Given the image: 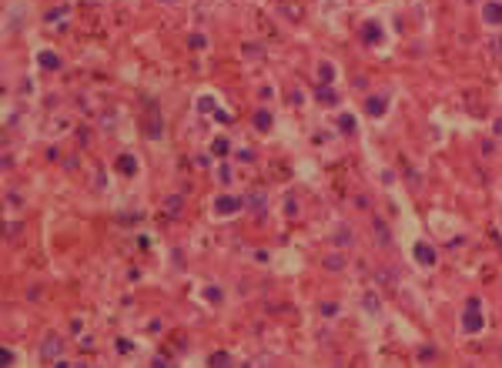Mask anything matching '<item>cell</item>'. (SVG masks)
<instances>
[{"mask_svg": "<svg viewBox=\"0 0 502 368\" xmlns=\"http://www.w3.org/2000/svg\"><path fill=\"white\" fill-rule=\"evenodd\" d=\"M57 351H60V342H57V338H47L44 348H40V355H44V358H54Z\"/></svg>", "mask_w": 502, "mask_h": 368, "instance_id": "5b68a950", "label": "cell"}, {"mask_svg": "<svg viewBox=\"0 0 502 368\" xmlns=\"http://www.w3.org/2000/svg\"><path fill=\"white\" fill-rule=\"evenodd\" d=\"M255 124H258V128H268V124H271V117H268V114H258V117H255Z\"/></svg>", "mask_w": 502, "mask_h": 368, "instance_id": "8fae6325", "label": "cell"}, {"mask_svg": "<svg viewBox=\"0 0 502 368\" xmlns=\"http://www.w3.org/2000/svg\"><path fill=\"white\" fill-rule=\"evenodd\" d=\"M211 362H214V365H228V362H231V358H228V355H224V351H218V355H211Z\"/></svg>", "mask_w": 502, "mask_h": 368, "instance_id": "30bf717a", "label": "cell"}, {"mask_svg": "<svg viewBox=\"0 0 502 368\" xmlns=\"http://www.w3.org/2000/svg\"><path fill=\"white\" fill-rule=\"evenodd\" d=\"M37 60H40V67H47V71H57V67H60V60H57V57L51 54V51H40Z\"/></svg>", "mask_w": 502, "mask_h": 368, "instance_id": "277c9868", "label": "cell"}, {"mask_svg": "<svg viewBox=\"0 0 502 368\" xmlns=\"http://www.w3.org/2000/svg\"><path fill=\"white\" fill-rule=\"evenodd\" d=\"M178 211H181V198L174 194V198H167V214H171V218H178Z\"/></svg>", "mask_w": 502, "mask_h": 368, "instance_id": "ba28073f", "label": "cell"}, {"mask_svg": "<svg viewBox=\"0 0 502 368\" xmlns=\"http://www.w3.org/2000/svg\"><path fill=\"white\" fill-rule=\"evenodd\" d=\"M164 3H174V0H164Z\"/></svg>", "mask_w": 502, "mask_h": 368, "instance_id": "4fadbf2b", "label": "cell"}, {"mask_svg": "<svg viewBox=\"0 0 502 368\" xmlns=\"http://www.w3.org/2000/svg\"><path fill=\"white\" fill-rule=\"evenodd\" d=\"M117 167H121V174H134V171H137V164H134V158H131V154L117 158Z\"/></svg>", "mask_w": 502, "mask_h": 368, "instance_id": "8992f818", "label": "cell"}, {"mask_svg": "<svg viewBox=\"0 0 502 368\" xmlns=\"http://www.w3.org/2000/svg\"><path fill=\"white\" fill-rule=\"evenodd\" d=\"M415 258L425 261V264H432V261H435V251H432L428 244H419V248H415Z\"/></svg>", "mask_w": 502, "mask_h": 368, "instance_id": "52a82bcc", "label": "cell"}, {"mask_svg": "<svg viewBox=\"0 0 502 368\" xmlns=\"http://www.w3.org/2000/svg\"><path fill=\"white\" fill-rule=\"evenodd\" d=\"M238 208H241V201L231 198V194H221V198L214 201V211H218V214H231V211H238Z\"/></svg>", "mask_w": 502, "mask_h": 368, "instance_id": "6da1fadb", "label": "cell"}, {"mask_svg": "<svg viewBox=\"0 0 502 368\" xmlns=\"http://www.w3.org/2000/svg\"><path fill=\"white\" fill-rule=\"evenodd\" d=\"M482 14H485V20H489V24H499V20H502V3H485Z\"/></svg>", "mask_w": 502, "mask_h": 368, "instance_id": "3957f363", "label": "cell"}, {"mask_svg": "<svg viewBox=\"0 0 502 368\" xmlns=\"http://www.w3.org/2000/svg\"><path fill=\"white\" fill-rule=\"evenodd\" d=\"M482 325V318H479V308H476V301H469V315H465V331H479Z\"/></svg>", "mask_w": 502, "mask_h": 368, "instance_id": "7a4b0ae2", "label": "cell"}, {"mask_svg": "<svg viewBox=\"0 0 502 368\" xmlns=\"http://www.w3.org/2000/svg\"><path fill=\"white\" fill-rule=\"evenodd\" d=\"M369 110H372L375 117H378V114L385 110V101H382V97H372V101H369Z\"/></svg>", "mask_w": 502, "mask_h": 368, "instance_id": "9c48e42d", "label": "cell"}, {"mask_svg": "<svg viewBox=\"0 0 502 368\" xmlns=\"http://www.w3.org/2000/svg\"><path fill=\"white\" fill-rule=\"evenodd\" d=\"M372 30H365V40H378V30H375V24H369Z\"/></svg>", "mask_w": 502, "mask_h": 368, "instance_id": "7c38bea8", "label": "cell"}]
</instances>
